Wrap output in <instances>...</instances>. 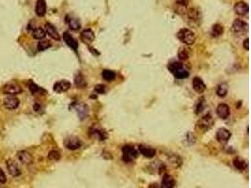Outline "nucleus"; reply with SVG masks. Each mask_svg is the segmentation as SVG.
<instances>
[{"instance_id": "20e7f679", "label": "nucleus", "mask_w": 251, "mask_h": 188, "mask_svg": "<svg viewBox=\"0 0 251 188\" xmlns=\"http://www.w3.org/2000/svg\"><path fill=\"white\" fill-rule=\"evenodd\" d=\"M213 125V119L212 118V116L210 114H207L206 116H203L197 122V126L200 130H202L204 132L208 131Z\"/></svg>"}, {"instance_id": "f257e3e1", "label": "nucleus", "mask_w": 251, "mask_h": 188, "mask_svg": "<svg viewBox=\"0 0 251 188\" xmlns=\"http://www.w3.org/2000/svg\"><path fill=\"white\" fill-rule=\"evenodd\" d=\"M168 69L178 79H185L189 76V72L185 69L183 63L174 61L168 65Z\"/></svg>"}, {"instance_id": "f8f14e48", "label": "nucleus", "mask_w": 251, "mask_h": 188, "mask_svg": "<svg viewBox=\"0 0 251 188\" xmlns=\"http://www.w3.org/2000/svg\"><path fill=\"white\" fill-rule=\"evenodd\" d=\"M234 11H235L236 14H238L240 16L246 15L249 12L248 4L243 2V1H238L234 5Z\"/></svg>"}, {"instance_id": "5701e85b", "label": "nucleus", "mask_w": 251, "mask_h": 188, "mask_svg": "<svg viewBox=\"0 0 251 188\" xmlns=\"http://www.w3.org/2000/svg\"><path fill=\"white\" fill-rule=\"evenodd\" d=\"M35 13L39 17H43L46 13V2L45 0H37Z\"/></svg>"}, {"instance_id": "ea45409f", "label": "nucleus", "mask_w": 251, "mask_h": 188, "mask_svg": "<svg viewBox=\"0 0 251 188\" xmlns=\"http://www.w3.org/2000/svg\"><path fill=\"white\" fill-rule=\"evenodd\" d=\"M176 3H177L178 6L185 8L189 3V0H176Z\"/></svg>"}, {"instance_id": "aec40b11", "label": "nucleus", "mask_w": 251, "mask_h": 188, "mask_svg": "<svg viewBox=\"0 0 251 188\" xmlns=\"http://www.w3.org/2000/svg\"><path fill=\"white\" fill-rule=\"evenodd\" d=\"M138 150L140 151V153L145 156L146 158H153L155 156L156 154V150L150 147V146H144V145H140L138 147Z\"/></svg>"}, {"instance_id": "39448f33", "label": "nucleus", "mask_w": 251, "mask_h": 188, "mask_svg": "<svg viewBox=\"0 0 251 188\" xmlns=\"http://www.w3.org/2000/svg\"><path fill=\"white\" fill-rule=\"evenodd\" d=\"M72 106L74 109V111L76 112V114L80 119H85L88 118L89 110H88V107L87 104H82V103H76V104H73Z\"/></svg>"}, {"instance_id": "f03ea898", "label": "nucleus", "mask_w": 251, "mask_h": 188, "mask_svg": "<svg viewBox=\"0 0 251 188\" xmlns=\"http://www.w3.org/2000/svg\"><path fill=\"white\" fill-rule=\"evenodd\" d=\"M177 38L183 44L191 45L196 41V34L188 28H183L177 33Z\"/></svg>"}, {"instance_id": "9d476101", "label": "nucleus", "mask_w": 251, "mask_h": 188, "mask_svg": "<svg viewBox=\"0 0 251 188\" xmlns=\"http://www.w3.org/2000/svg\"><path fill=\"white\" fill-rule=\"evenodd\" d=\"M7 168H8V171L9 173L13 176V177H18L21 175V169L19 167V165H17V163L13 160V159H9L7 161Z\"/></svg>"}, {"instance_id": "4c0bfd02", "label": "nucleus", "mask_w": 251, "mask_h": 188, "mask_svg": "<svg viewBox=\"0 0 251 188\" xmlns=\"http://www.w3.org/2000/svg\"><path fill=\"white\" fill-rule=\"evenodd\" d=\"M169 160L171 161L172 164H175L177 165V163L181 164V158L177 154H171L169 155Z\"/></svg>"}, {"instance_id": "a211bd4d", "label": "nucleus", "mask_w": 251, "mask_h": 188, "mask_svg": "<svg viewBox=\"0 0 251 188\" xmlns=\"http://www.w3.org/2000/svg\"><path fill=\"white\" fill-rule=\"evenodd\" d=\"M63 40L65 42V43L73 51H76L78 48V43L76 42V40L69 33V32H64L63 33Z\"/></svg>"}, {"instance_id": "72a5a7b5", "label": "nucleus", "mask_w": 251, "mask_h": 188, "mask_svg": "<svg viewBox=\"0 0 251 188\" xmlns=\"http://www.w3.org/2000/svg\"><path fill=\"white\" fill-rule=\"evenodd\" d=\"M52 46V43L49 41H41L37 44V49L39 51H45Z\"/></svg>"}, {"instance_id": "ddd939ff", "label": "nucleus", "mask_w": 251, "mask_h": 188, "mask_svg": "<svg viewBox=\"0 0 251 188\" xmlns=\"http://www.w3.org/2000/svg\"><path fill=\"white\" fill-rule=\"evenodd\" d=\"M89 135L92 138H96L100 141H103L107 138V133L103 129L100 128H92L89 131Z\"/></svg>"}, {"instance_id": "4be33fe9", "label": "nucleus", "mask_w": 251, "mask_h": 188, "mask_svg": "<svg viewBox=\"0 0 251 188\" xmlns=\"http://www.w3.org/2000/svg\"><path fill=\"white\" fill-rule=\"evenodd\" d=\"M66 23L69 26V28L72 30H78L81 28V24L79 19L71 16V15H67L66 16Z\"/></svg>"}, {"instance_id": "7c9ffc66", "label": "nucleus", "mask_w": 251, "mask_h": 188, "mask_svg": "<svg viewBox=\"0 0 251 188\" xmlns=\"http://www.w3.org/2000/svg\"><path fill=\"white\" fill-rule=\"evenodd\" d=\"M233 165L238 169V170H244V168L246 167V162L240 157H236L233 159Z\"/></svg>"}, {"instance_id": "412c9836", "label": "nucleus", "mask_w": 251, "mask_h": 188, "mask_svg": "<svg viewBox=\"0 0 251 188\" xmlns=\"http://www.w3.org/2000/svg\"><path fill=\"white\" fill-rule=\"evenodd\" d=\"M17 157H18L19 161L22 164H24V165H29V164H31L33 162L32 155L28 151H27V150H21V151H19L18 154H17Z\"/></svg>"}, {"instance_id": "423d86ee", "label": "nucleus", "mask_w": 251, "mask_h": 188, "mask_svg": "<svg viewBox=\"0 0 251 188\" xmlns=\"http://www.w3.org/2000/svg\"><path fill=\"white\" fill-rule=\"evenodd\" d=\"M248 29V25L246 22L240 20V19H236L231 26V30L234 34H241L243 32H246Z\"/></svg>"}, {"instance_id": "393cba45", "label": "nucleus", "mask_w": 251, "mask_h": 188, "mask_svg": "<svg viewBox=\"0 0 251 188\" xmlns=\"http://www.w3.org/2000/svg\"><path fill=\"white\" fill-rule=\"evenodd\" d=\"M174 185H175L174 179L170 175L165 174L163 179H162V183H161L162 188H173Z\"/></svg>"}, {"instance_id": "79ce46f5", "label": "nucleus", "mask_w": 251, "mask_h": 188, "mask_svg": "<svg viewBox=\"0 0 251 188\" xmlns=\"http://www.w3.org/2000/svg\"><path fill=\"white\" fill-rule=\"evenodd\" d=\"M243 46L245 50H249V39L246 38L244 41H243Z\"/></svg>"}, {"instance_id": "37998d69", "label": "nucleus", "mask_w": 251, "mask_h": 188, "mask_svg": "<svg viewBox=\"0 0 251 188\" xmlns=\"http://www.w3.org/2000/svg\"><path fill=\"white\" fill-rule=\"evenodd\" d=\"M150 188H157V186H156V184L154 183V184H151V185H150Z\"/></svg>"}, {"instance_id": "dca6fc26", "label": "nucleus", "mask_w": 251, "mask_h": 188, "mask_svg": "<svg viewBox=\"0 0 251 188\" xmlns=\"http://www.w3.org/2000/svg\"><path fill=\"white\" fill-rule=\"evenodd\" d=\"M216 113L220 119H226L228 118V116L230 114V108L227 104H218V106L216 108Z\"/></svg>"}, {"instance_id": "473e14b6", "label": "nucleus", "mask_w": 251, "mask_h": 188, "mask_svg": "<svg viewBox=\"0 0 251 188\" xmlns=\"http://www.w3.org/2000/svg\"><path fill=\"white\" fill-rule=\"evenodd\" d=\"M102 76L105 81L111 82L116 78V74H115V72H113L111 70H103L102 73Z\"/></svg>"}, {"instance_id": "a878e982", "label": "nucleus", "mask_w": 251, "mask_h": 188, "mask_svg": "<svg viewBox=\"0 0 251 188\" xmlns=\"http://www.w3.org/2000/svg\"><path fill=\"white\" fill-rule=\"evenodd\" d=\"M74 83L75 86L79 89H84L87 87V81L84 77V75L81 73H78L74 77Z\"/></svg>"}, {"instance_id": "6ab92c4d", "label": "nucleus", "mask_w": 251, "mask_h": 188, "mask_svg": "<svg viewBox=\"0 0 251 188\" xmlns=\"http://www.w3.org/2000/svg\"><path fill=\"white\" fill-rule=\"evenodd\" d=\"M80 39H81V41H82L83 43L88 44V43H92V42L94 41V39H95V34H94V32H93L91 29L88 28V29H85V30H83V31L81 32V34H80Z\"/></svg>"}, {"instance_id": "f704fd0d", "label": "nucleus", "mask_w": 251, "mask_h": 188, "mask_svg": "<svg viewBox=\"0 0 251 188\" xmlns=\"http://www.w3.org/2000/svg\"><path fill=\"white\" fill-rule=\"evenodd\" d=\"M48 159L51 160V161H55V162H57V161H58V160L60 159V153H59L58 150H51V151L48 153Z\"/></svg>"}, {"instance_id": "bb28decb", "label": "nucleus", "mask_w": 251, "mask_h": 188, "mask_svg": "<svg viewBox=\"0 0 251 188\" xmlns=\"http://www.w3.org/2000/svg\"><path fill=\"white\" fill-rule=\"evenodd\" d=\"M29 90L31 91V93L33 95H44L46 93V91L43 89H42L41 87L37 86L33 82L29 83Z\"/></svg>"}, {"instance_id": "4468645a", "label": "nucleus", "mask_w": 251, "mask_h": 188, "mask_svg": "<svg viewBox=\"0 0 251 188\" xmlns=\"http://www.w3.org/2000/svg\"><path fill=\"white\" fill-rule=\"evenodd\" d=\"M192 87L193 89L197 92V93H203L206 90V85L203 82V80L200 77H195L192 81Z\"/></svg>"}, {"instance_id": "9b49d317", "label": "nucleus", "mask_w": 251, "mask_h": 188, "mask_svg": "<svg viewBox=\"0 0 251 188\" xmlns=\"http://www.w3.org/2000/svg\"><path fill=\"white\" fill-rule=\"evenodd\" d=\"M230 136H231V133L226 128H220L216 133V139L218 142L222 144L227 143L229 140Z\"/></svg>"}, {"instance_id": "0eeeda50", "label": "nucleus", "mask_w": 251, "mask_h": 188, "mask_svg": "<svg viewBox=\"0 0 251 188\" xmlns=\"http://www.w3.org/2000/svg\"><path fill=\"white\" fill-rule=\"evenodd\" d=\"M82 143L80 141V139L76 136H70L67 137L64 140V146L71 150H75L77 149H79L81 147Z\"/></svg>"}, {"instance_id": "1a4fd4ad", "label": "nucleus", "mask_w": 251, "mask_h": 188, "mask_svg": "<svg viewBox=\"0 0 251 188\" xmlns=\"http://www.w3.org/2000/svg\"><path fill=\"white\" fill-rule=\"evenodd\" d=\"M3 104H4V107L6 109H8V110H14V109H16L19 106L20 101L15 96H8L7 98L4 99Z\"/></svg>"}, {"instance_id": "f3484780", "label": "nucleus", "mask_w": 251, "mask_h": 188, "mask_svg": "<svg viewBox=\"0 0 251 188\" xmlns=\"http://www.w3.org/2000/svg\"><path fill=\"white\" fill-rule=\"evenodd\" d=\"M44 31L53 40H55V41H59L60 40V36H59L58 30L56 29V28L52 24L46 23L45 26H44Z\"/></svg>"}, {"instance_id": "2eb2a0df", "label": "nucleus", "mask_w": 251, "mask_h": 188, "mask_svg": "<svg viewBox=\"0 0 251 188\" xmlns=\"http://www.w3.org/2000/svg\"><path fill=\"white\" fill-rule=\"evenodd\" d=\"M71 82L67 81V80H61L58 81L57 83H55L54 85V90L58 93H62V92H66L71 89Z\"/></svg>"}, {"instance_id": "c9c22d12", "label": "nucleus", "mask_w": 251, "mask_h": 188, "mask_svg": "<svg viewBox=\"0 0 251 188\" xmlns=\"http://www.w3.org/2000/svg\"><path fill=\"white\" fill-rule=\"evenodd\" d=\"M205 107V99L202 97L198 100V103L197 104V108H196V114H200L203 109Z\"/></svg>"}, {"instance_id": "7ed1b4c3", "label": "nucleus", "mask_w": 251, "mask_h": 188, "mask_svg": "<svg viewBox=\"0 0 251 188\" xmlns=\"http://www.w3.org/2000/svg\"><path fill=\"white\" fill-rule=\"evenodd\" d=\"M121 151H122L121 158L125 163H130V162L134 161L138 157V150L133 146H130V145H126V146L122 147Z\"/></svg>"}, {"instance_id": "e433bc0d", "label": "nucleus", "mask_w": 251, "mask_h": 188, "mask_svg": "<svg viewBox=\"0 0 251 188\" xmlns=\"http://www.w3.org/2000/svg\"><path fill=\"white\" fill-rule=\"evenodd\" d=\"M185 141L187 142V145H193L196 142V136L194 135L193 133H188L186 135V138Z\"/></svg>"}, {"instance_id": "58836bf2", "label": "nucleus", "mask_w": 251, "mask_h": 188, "mask_svg": "<svg viewBox=\"0 0 251 188\" xmlns=\"http://www.w3.org/2000/svg\"><path fill=\"white\" fill-rule=\"evenodd\" d=\"M95 91L99 94H103L105 92V87L103 85H97L95 87Z\"/></svg>"}, {"instance_id": "a19ab883", "label": "nucleus", "mask_w": 251, "mask_h": 188, "mask_svg": "<svg viewBox=\"0 0 251 188\" xmlns=\"http://www.w3.org/2000/svg\"><path fill=\"white\" fill-rule=\"evenodd\" d=\"M7 181V177L4 171L0 168V183H5Z\"/></svg>"}, {"instance_id": "6e6552de", "label": "nucleus", "mask_w": 251, "mask_h": 188, "mask_svg": "<svg viewBox=\"0 0 251 188\" xmlns=\"http://www.w3.org/2000/svg\"><path fill=\"white\" fill-rule=\"evenodd\" d=\"M2 91L6 95L15 96V95L20 94L22 92V88L16 84H7L3 87Z\"/></svg>"}, {"instance_id": "c85d7f7f", "label": "nucleus", "mask_w": 251, "mask_h": 188, "mask_svg": "<svg viewBox=\"0 0 251 188\" xmlns=\"http://www.w3.org/2000/svg\"><path fill=\"white\" fill-rule=\"evenodd\" d=\"M224 33V27L220 24H215L213 26L212 30H211V34L213 37H219L221 35H223Z\"/></svg>"}, {"instance_id": "b1692460", "label": "nucleus", "mask_w": 251, "mask_h": 188, "mask_svg": "<svg viewBox=\"0 0 251 188\" xmlns=\"http://www.w3.org/2000/svg\"><path fill=\"white\" fill-rule=\"evenodd\" d=\"M187 17L191 21L198 22L201 18V13L198 8H195V7L194 8H190L187 11Z\"/></svg>"}, {"instance_id": "c756f323", "label": "nucleus", "mask_w": 251, "mask_h": 188, "mask_svg": "<svg viewBox=\"0 0 251 188\" xmlns=\"http://www.w3.org/2000/svg\"><path fill=\"white\" fill-rule=\"evenodd\" d=\"M228 87L227 83H221L218 85L217 89H216V94L217 96L223 98L228 94Z\"/></svg>"}, {"instance_id": "cd10ccee", "label": "nucleus", "mask_w": 251, "mask_h": 188, "mask_svg": "<svg viewBox=\"0 0 251 188\" xmlns=\"http://www.w3.org/2000/svg\"><path fill=\"white\" fill-rule=\"evenodd\" d=\"M178 57L181 60H187L190 58V50L185 46L180 47L178 51Z\"/></svg>"}, {"instance_id": "2f4dec72", "label": "nucleus", "mask_w": 251, "mask_h": 188, "mask_svg": "<svg viewBox=\"0 0 251 188\" xmlns=\"http://www.w3.org/2000/svg\"><path fill=\"white\" fill-rule=\"evenodd\" d=\"M45 31L44 29L41 28H34L32 30V37L36 40H43L45 38Z\"/></svg>"}]
</instances>
